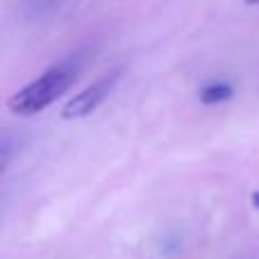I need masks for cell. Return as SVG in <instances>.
<instances>
[{"mask_svg":"<svg viewBox=\"0 0 259 259\" xmlns=\"http://www.w3.org/2000/svg\"><path fill=\"white\" fill-rule=\"evenodd\" d=\"M77 80V66L71 62L55 64L46 68L36 80L18 89L12 98L7 100V107L16 116H34L44 112L50 103L66 94V89Z\"/></svg>","mask_w":259,"mask_h":259,"instance_id":"obj_1","label":"cell"},{"mask_svg":"<svg viewBox=\"0 0 259 259\" xmlns=\"http://www.w3.org/2000/svg\"><path fill=\"white\" fill-rule=\"evenodd\" d=\"M234 96V89L225 82H216V84H207L205 89H200V103L202 105H219L225 103Z\"/></svg>","mask_w":259,"mask_h":259,"instance_id":"obj_3","label":"cell"},{"mask_svg":"<svg viewBox=\"0 0 259 259\" xmlns=\"http://www.w3.org/2000/svg\"><path fill=\"white\" fill-rule=\"evenodd\" d=\"M118 77H121V71H114V73H109V75L96 80L94 84H89L87 89H82L80 94L73 96V98L64 105L62 116L66 118V121H75V118H84V116H89V114H94L96 109L105 103V98L114 91Z\"/></svg>","mask_w":259,"mask_h":259,"instance_id":"obj_2","label":"cell"},{"mask_svg":"<svg viewBox=\"0 0 259 259\" xmlns=\"http://www.w3.org/2000/svg\"><path fill=\"white\" fill-rule=\"evenodd\" d=\"M252 205H255V207H259V191H255V193H252Z\"/></svg>","mask_w":259,"mask_h":259,"instance_id":"obj_4","label":"cell"}]
</instances>
